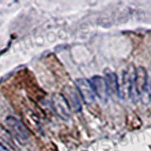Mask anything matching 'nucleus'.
Here are the masks:
<instances>
[{
    "label": "nucleus",
    "mask_w": 151,
    "mask_h": 151,
    "mask_svg": "<svg viewBox=\"0 0 151 151\" xmlns=\"http://www.w3.org/2000/svg\"><path fill=\"white\" fill-rule=\"evenodd\" d=\"M90 83L92 85V88L93 90L94 93H96L103 102H106L108 100L109 91H108L105 78L102 77H99V76H94V77H93L90 79Z\"/></svg>",
    "instance_id": "4"
},
{
    "label": "nucleus",
    "mask_w": 151,
    "mask_h": 151,
    "mask_svg": "<svg viewBox=\"0 0 151 151\" xmlns=\"http://www.w3.org/2000/svg\"><path fill=\"white\" fill-rule=\"evenodd\" d=\"M66 93H67V96H68L67 102L69 105H71V107L74 109V111H81V104H80V100L78 98L77 92H76V90L70 87L68 88L67 91H66Z\"/></svg>",
    "instance_id": "6"
},
{
    "label": "nucleus",
    "mask_w": 151,
    "mask_h": 151,
    "mask_svg": "<svg viewBox=\"0 0 151 151\" xmlns=\"http://www.w3.org/2000/svg\"><path fill=\"white\" fill-rule=\"evenodd\" d=\"M106 83L108 87L109 93L112 94V96H119V83H118V78L116 75L112 72H109L106 74Z\"/></svg>",
    "instance_id": "5"
},
{
    "label": "nucleus",
    "mask_w": 151,
    "mask_h": 151,
    "mask_svg": "<svg viewBox=\"0 0 151 151\" xmlns=\"http://www.w3.org/2000/svg\"><path fill=\"white\" fill-rule=\"evenodd\" d=\"M6 122L9 131L12 132V134L15 137L19 143L25 145L29 140V133L21 121H19L14 117H8Z\"/></svg>",
    "instance_id": "1"
},
{
    "label": "nucleus",
    "mask_w": 151,
    "mask_h": 151,
    "mask_svg": "<svg viewBox=\"0 0 151 151\" xmlns=\"http://www.w3.org/2000/svg\"><path fill=\"white\" fill-rule=\"evenodd\" d=\"M77 87L80 93V96L83 98V101L87 105H92L96 101V93L92 88V85L90 81L86 78H79L77 80Z\"/></svg>",
    "instance_id": "3"
},
{
    "label": "nucleus",
    "mask_w": 151,
    "mask_h": 151,
    "mask_svg": "<svg viewBox=\"0 0 151 151\" xmlns=\"http://www.w3.org/2000/svg\"><path fill=\"white\" fill-rule=\"evenodd\" d=\"M0 151H9V150H8V148L5 147V146L0 145Z\"/></svg>",
    "instance_id": "8"
},
{
    "label": "nucleus",
    "mask_w": 151,
    "mask_h": 151,
    "mask_svg": "<svg viewBox=\"0 0 151 151\" xmlns=\"http://www.w3.org/2000/svg\"><path fill=\"white\" fill-rule=\"evenodd\" d=\"M52 104H53V108L60 118L64 120H68L70 118V107L69 104L63 94L56 93L52 97Z\"/></svg>",
    "instance_id": "2"
},
{
    "label": "nucleus",
    "mask_w": 151,
    "mask_h": 151,
    "mask_svg": "<svg viewBox=\"0 0 151 151\" xmlns=\"http://www.w3.org/2000/svg\"><path fill=\"white\" fill-rule=\"evenodd\" d=\"M0 145H7L13 147V142L12 139V135L4 129L2 126H0Z\"/></svg>",
    "instance_id": "7"
}]
</instances>
